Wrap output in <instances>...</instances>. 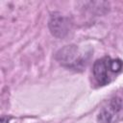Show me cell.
Here are the masks:
<instances>
[{
  "instance_id": "6da1fadb",
  "label": "cell",
  "mask_w": 123,
  "mask_h": 123,
  "mask_svg": "<svg viewBox=\"0 0 123 123\" xmlns=\"http://www.w3.org/2000/svg\"><path fill=\"white\" fill-rule=\"evenodd\" d=\"M90 57V51H83L74 44L61 48L55 55L56 61L62 66L74 71H82L87 65Z\"/></svg>"
},
{
  "instance_id": "7a4b0ae2",
  "label": "cell",
  "mask_w": 123,
  "mask_h": 123,
  "mask_svg": "<svg viewBox=\"0 0 123 123\" xmlns=\"http://www.w3.org/2000/svg\"><path fill=\"white\" fill-rule=\"evenodd\" d=\"M122 69L123 62L121 60L104 57L94 62L92 74L98 86H106L109 85Z\"/></svg>"
},
{
  "instance_id": "3957f363",
  "label": "cell",
  "mask_w": 123,
  "mask_h": 123,
  "mask_svg": "<svg viewBox=\"0 0 123 123\" xmlns=\"http://www.w3.org/2000/svg\"><path fill=\"white\" fill-rule=\"evenodd\" d=\"M123 120V89L117 91L101 108L97 114L99 123H118Z\"/></svg>"
},
{
  "instance_id": "277c9868",
  "label": "cell",
  "mask_w": 123,
  "mask_h": 123,
  "mask_svg": "<svg viewBox=\"0 0 123 123\" xmlns=\"http://www.w3.org/2000/svg\"><path fill=\"white\" fill-rule=\"evenodd\" d=\"M72 23L69 17L60 13L54 12L50 15L48 21V28L52 36L57 38H64L70 32Z\"/></svg>"
},
{
  "instance_id": "5b68a950",
  "label": "cell",
  "mask_w": 123,
  "mask_h": 123,
  "mask_svg": "<svg viewBox=\"0 0 123 123\" xmlns=\"http://www.w3.org/2000/svg\"><path fill=\"white\" fill-rule=\"evenodd\" d=\"M9 120H10V118H9L8 116L3 115V116L1 117V123H9Z\"/></svg>"
}]
</instances>
